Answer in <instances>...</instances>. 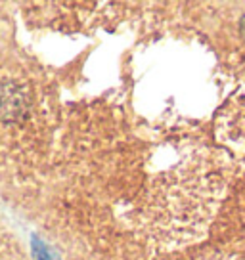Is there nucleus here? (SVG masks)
<instances>
[{
    "instance_id": "nucleus-1",
    "label": "nucleus",
    "mask_w": 245,
    "mask_h": 260,
    "mask_svg": "<svg viewBox=\"0 0 245 260\" xmlns=\"http://www.w3.org/2000/svg\"><path fill=\"white\" fill-rule=\"evenodd\" d=\"M23 109V100L17 94V90H2L0 92V113L6 119H14L17 115L21 113Z\"/></svg>"
},
{
    "instance_id": "nucleus-2",
    "label": "nucleus",
    "mask_w": 245,
    "mask_h": 260,
    "mask_svg": "<svg viewBox=\"0 0 245 260\" xmlns=\"http://www.w3.org/2000/svg\"><path fill=\"white\" fill-rule=\"evenodd\" d=\"M241 35H243V39H245V17H243V21H241Z\"/></svg>"
}]
</instances>
